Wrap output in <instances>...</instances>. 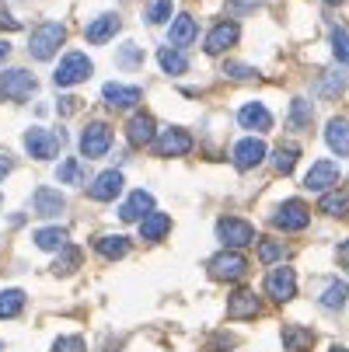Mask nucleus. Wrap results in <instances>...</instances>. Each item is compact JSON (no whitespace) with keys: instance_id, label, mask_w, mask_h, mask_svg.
<instances>
[{"instance_id":"72a5a7b5","label":"nucleus","mask_w":349,"mask_h":352,"mask_svg":"<svg viewBox=\"0 0 349 352\" xmlns=\"http://www.w3.org/2000/svg\"><path fill=\"white\" fill-rule=\"evenodd\" d=\"M283 258H286V248H283L279 241H269V237L259 241V262L276 265V262H283Z\"/></svg>"},{"instance_id":"f03ea898","label":"nucleus","mask_w":349,"mask_h":352,"mask_svg":"<svg viewBox=\"0 0 349 352\" xmlns=\"http://www.w3.org/2000/svg\"><path fill=\"white\" fill-rule=\"evenodd\" d=\"M63 38H67V28L56 25V21H49V25H39V32L32 35L28 49H32L35 60H53V53L63 45Z\"/></svg>"},{"instance_id":"ddd939ff","label":"nucleus","mask_w":349,"mask_h":352,"mask_svg":"<svg viewBox=\"0 0 349 352\" xmlns=\"http://www.w3.org/2000/svg\"><path fill=\"white\" fill-rule=\"evenodd\" d=\"M151 210H154V195L140 188V192H133L126 203H123L119 220H126V223H133V220H147V217H151Z\"/></svg>"},{"instance_id":"aec40b11","label":"nucleus","mask_w":349,"mask_h":352,"mask_svg":"<svg viewBox=\"0 0 349 352\" xmlns=\"http://www.w3.org/2000/svg\"><path fill=\"white\" fill-rule=\"evenodd\" d=\"M119 32V14H102V18H94L91 25H87V42H94V45H102V42H109L112 35Z\"/></svg>"},{"instance_id":"20e7f679","label":"nucleus","mask_w":349,"mask_h":352,"mask_svg":"<svg viewBox=\"0 0 349 352\" xmlns=\"http://www.w3.org/2000/svg\"><path fill=\"white\" fill-rule=\"evenodd\" d=\"M207 272H210L217 283H237V279L248 272V265H244V258L237 255V251H220V255L210 258Z\"/></svg>"},{"instance_id":"0eeeda50","label":"nucleus","mask_w":349,"mask_h":352,"mask_svg":"<svg viewBox=\"0 0 349 352\" xmlns=\"http://www.w3.org/2000/svg\"><path fill=\"white\" fill-rule=\"evenodd\" d=\"M25 150L35 161H53L60 154V136L49 129H28L25 133Z\"/></svg>"},{"instance_id":"a211bd4d","label":"nucleus","mask_w":349,"mask_h":352,"mask_svg":"<svg viewBox=\"0 0 349 352\" xmlns=\"http://www.w3.org/2000/svg\"><path fill=\"white\" fill-rule=\"evenodd\" d=\"M126 136H129V143H133V146H147V143L154 140V116H151V112L133 116V119H129V126H126Z\"/></svg>"},{"instance_id":"c03bdc74","label":"nucleus","mask_w":349,"mask_h":352,"mask_svg":"<svg viewBox=\"0 0 349 352\" xmlns=\"http://www.w3.org/2000/svg\"><path fill=\"white\" fill-rule=\"evenodd\" d=\"M0 28H4V32H18L21 25H18V18H14V14H8L4 8H0Z\"/></svg>"},{"instance_id":"f704fd0d","label":"nucleus","mask_w":349,"mask_h":352,"mask_svg":"<svg viewBox=\"0 0 349 352\" xmlns=\"http://www.w3.org/2000/svg\"><path fill=\"white\" fill-rule=\"evenodd\" d=\"M143 18L151 21V25L168 21V18H171V0H151V4H147V11H143Z\"/></svg>"},{"instance_id":"9d476101","label":"nucleus","mask_w":349,"mask_h":352,"mask_svg":"<svg viewBox=\"0 0 349 352\" xmlns=\"http://www.w3.org/2000/svg\"><path fill=\"white\" fill-rule=\"evenodd\" d=\"M266 293L276 300V304H286V300H293V293H297V276H293V269H290V265L273 269V272L266 276Z\"/></svg>"},{"instance_id":"7ed1b4c3","label":"nucleus","mask_w":349,"mask_h":352,"mask_svg":"<svg viewBox=\"0 0 349 352\" xmlns=\"http://www.w3.org/2000/svg\"><path fill=\"white\" fill-rule=\"evenodd\" d=\"M217 237H220L231 251H241L244 244L255 241V230H252V223L241 220V217H224V220L217 223Z\"/></svg>"},{"instance_id":"09e8293b","label":"nucleus","mask_w":349,"mask_h":352,"mask_svg":"<svg viewBox=\"0 0 349 352\" xmlns=\"http://www.w3.org/2000/svg\"><path fill=\"white\" fill-rule=\"evenodd\" d=\"M339 265H342V269L349 272V241H346V244L339 248Z\"/></svg>"},{"instance_id":"37998d69","label":"nucleus","mask_w":349,"mask_h":352,"mask_svg":"<svg viewBox=\"0 0 349 352\" xmlns=\"http://www.w3.org/2000/svg\"><path fill=\"white\" fill-rule=\"evenodd\" d=\"M262 4V0H231V11H237V14H248V11H255Z\"/></svg>"},{"instance_id":"1a4fd4ad","label":"nucleus","mask_w":349,"mask_h":352,"mask_svg":"<svg viewBox=\"0 0 349 352\" xmlns=\"http://www.w3.org/2000/svg\"><path fill=\"white\" fill-rule=\"evenodd\" d=\"M231 157H234V168H241V171H252L255 164H262V161H266V143H262L259 136L237 140Z\"/></svg>"},{"instance_id":"b1692460","label":"nucleus","mask_w":349,"mask_h":352,"mask_svg":"<svg viewBox=\"0 0 349 352\" xmlns=\"http://www.w3.org/2000/svg\"><path fill=\"white\" fill-rule=\"evenodd\" d=\"M195 38V21L189 18V14H178L175 21H171V32H168V42L175 45V49H185L189 42Z\"/></svg>"},{"instance_id":"a878e982","label":"nucleus","mask_w":349,"mask_h":352,"mask_svg":"<svg viewBox=\"0 0 349 352\" xmlns=\"http://www.w3.org/2000/svg\"><path fill=\"white\" fill-rule=\"evenodd\" d=\"M346 300H349V286L339 283V279H328V286L321 293V307L325 311H339V307H346Z\"/></svg>"},{"instance_id":"f3484780","label":"nucleus","mask_w":349,"mask_h":352,"mask_svg":"<svg viewBox=\"0 0 349 352\" xmlns=\"http://www.w3.org/2000/svg\"><path fill=\"white\" fill-rule=\"evenodd\" d=\"M335 182H339V168H335L332 161H318V164L308 171V178H304V185H308L311 192H328Z\"/></svg>"},{"instance_id":"49530a36","label":"nucleus","mask_w":349,"mask_h":352,"mask_svg":"<svg viewBox=\"0 0 349 352\" xmlns=\"http://www.w3.org/2000/svg\"><path fill=\"white\" fill-rule=\"evenodd\" d=\"M231 345H234V335H217V342L210 349H231Z\"/></svg>"},{"instance_id":"dca6fc26","label":"nucleus","mask_w":349,"mask_h":352,"mask_svg":"<svg viewBox=\"0 0 349 352\" xmlns=\"http://www.w3.org/2000/svg\"><path fill=\"white\" fill-rule=\"evenodd\" d=\"M119 192H123V171H102L94 178V185H91L94 203H109V199H116Z\"/></svg>"},{"instance_id":"39448f33","label":"nucleus","mask_w":349,"mask_h":352,"mask_svg":"<svg viewBox=\"0 0 349 352\" xmlns=\"http://www.w3.org/2000/svg\"><path fill=\"white\" fill-rule=\"evenodd\" d=\"M109 146H112V129L105 126V122H91V126H84V133H81V154L84 157H105L109 154Z\"/></svg>"},{"instance_id":"7c9ffc66","label":"nucleus","mask_w":349,"mask_h":352,"mask_svg":"<svg viewBox=\"0 0 349 352\" xmlns=\"http://www.w3.org/2000/svg\"><path fill=\"white\" fill-rule=\"evenodd\" d=\"M94 251H98V255H105V258H123L129 251V241L126 237H98Z\"/></svg>"},{"instance_id":"c85d7f7f","label":"nucleus","mask_w":349,"mask_h":352,"mask_svg":"<svg viewBox=\"0 0 349 352\" xmlns=\"http://www.w3.org/2000/svg\"><path fill=\"white\" fill-rule=\"evenodd\" d=\"M168 230H171V220H168L165 213H154V217H147V220H143V227H140L143 241H161V237H165Z\"/></svg>"},{"instance_id":"423d86ee","label":"nucleus","mask_w":349,"mask_h":352,"mask_svg":"<svg viewBox=\"0 0 349 352\" xmlns=\"http://www.w3.org/2000/svg\"><path fill=\"white\" fill-rule=\"evenodd\" d=\"M273 223H276L279 230L297 234V230H304V227L311 223V213H308V206L301 203V199H286V203L273 213Z\"/></svg>"},{"instance_id":"58836bf2","label":"nucleus","mask_w":349,"mask_h":352,"mask_svg":"<svg viewBox=\"0 0 349 352\" xmlns=\"http://www.w3.org/2000/svg\"><path fill=\"white\" fill-rule=\"evenodd\" d=\"M332 53L339 63H349V32H332Z\"/></svg>"},{"instance_id":"6e6552de","label":"nucleus","mask_w":349,"mask_h":352,"mask_svg":"<svg viewBox=\"0 0 349 352\" xmlns=\"http://www.w3.org/2000/svg\"><path fill=\"white\" fill-rule=\"evenodd\" d=\"M87 77H91V60L84 53H67V60L56 67V84L60 87H74V84H81Z\"/></svg>"},{"instance_id":"cd10ccee","label":"nucleus","mask_w":349,"mask_h":352,"mask_svg":"<svg viewBox=\"0 0 349 352\" xmlns=\"http://www.w3.org/2000/svg\"><path fill=\"white\" fill-rule=\"evenodd\" d=\"M158 60H161V70H165V74H171V77H178V74H185V70H189V60H185V53H178L175 45L161 49V53H158Z\"/></svg>"},{"instance_id":"412c9836","label":"nucleus","mask_w":349,"mask_h":352,"mask_svg":"<svg viewBox=\"0 0 349 352\" xmlns=\"http://www.w3.org/2000/svg\"><path fill=\"white\" fill-rule=\"evenodd\" d=\"M237 122H241L244 129H269V126H273V116H269L266 105L252 102V105H244V109L237 112Z\"/></svg>"},{"instance_id":"5701e85b","label":"nucleus","mask_w":349,"mask_h":352,"mask_svg":"<svg viewBox=\"0 0 349 352\" xmlns=\"http://www.w3.org/2000/svg\"><path fill=\"white\" fill-rule=\"evenodd\" d=\"M32 206H35L39 217H60V213H63V199H60V192H53V188H39L35 199H32Z\"/></svg>"},{"instance_id":"393cba45","label":"nucleus","mask_w":349,"mask_h":352,"mask_svg":"<svg viewBox=\"0 0 349 352\" xmlns=\"http://www.w3.org/2000/svg\"><path fill=\"white\" fill-rule=\"evenodd\" d=\"M283 349L286 352H311L315 349V335L308 328H286L283 331Z\"/></svg>"},{"instance_id":"4c0bfd02","label":"nucleus","mask_w":349,"mask_h":352,"mask_svg":"<svg viewBox=\"0 0 349 352\" xmlns=\"http://www.w3.org/2000/svg\"><path fill=\"white\" fill-rule=\"evenodd\" d=\"M77 265H81V251H77V248H67L63 255H60V262L53 265V272H56V276H67V272H74Z\"/></svg>"},{"instance_id":"a19ab883","label":"nucleus","mask_w":349,"mask_h":352,"mask_svg":"<svg viewBox=\"0 0 349 352\" xmlns=\"http://www.w3.org/2000/svg\"><path fill=\"white\" fill-rule=\"evenodd\" d=\"M53 352H84V342H81L77 335H70V338H60V342L53 345Z\"/></svg>"},{"instance_id":"4be33fe9","label":"nucleus","mask_w":349,"mask_h":352,"mask_svg":"<svg viewBox=\"0 0 349 352\" xmlns=\"http://www.w3.org/2000/svg\"><path fill=\"white\" fill-rule=\"evenodd\" d=\"M325 140H328V146L335 150V154L349 157V122L346 119H332L325 126Z\"/></svg>"},{"instance_id":"c9c22d12","label":"nucleus","mask_w":349,"mask_h":352,"mask_svg":"<svg viewBox=\"0 0 349 352\" xmlns=\"http://www.w3.org/2000/svg\"><path fill=\"white\" fill-rule=\"evenodd\" d=\"M311 122V105L304 102V98H297V102L290 105V126L293 129H304Z\"/></svg>"},{"instance_id":"a18cd8bd","label":"nucleus","mask_w":349,"mask_h":352,"mask_svg":"<svg viewBox=\"0 0 349 352\" xmlns=\"http://www.w3.org/2000/svg\"><path fill=\"white\" fill-rule=\"evenodd\" d=\"M11 171H14V161H11L8 154H0V182H4V178H8Z\"/></svg>"},{"instance_id":"f8f14e48","label":"nucleus","mask_w":349,"mask_h":352,"mask_svg":"<svg viewBox=\"0 0 349 352\" xmlns=\"http://www.w3.org/2000/svg\"><path fill=\"white\" fill-rule=\"evenodd\" d=\"M241 38V28L234 25V21H220L210 35H207V42H203V49L210 56H217V53H224V49H231L234 42Z\"/></svg>"},{"instance_id":"8fccbe9b","label":"nucleus","mask_w":349,"mask_h":352,"mask_svg":"<svg viewBox=\"0 0 349 352\" xmlns=\"http://www.w3.org/2000/svg\"><path fill=\"white\" fill-rule=\"evenodd\" d=\"M8 53H11V45H8V42H0V60H4Z\"/></svg>"},{"instance_id":"2f4dec72","label":"nucleus","mask_w":349,"mask_h":352,"mask_svg":"<svg viewBox=\"0 0 349 352\" xmlns=\"http://www.w3.org/2000/svg\"><path fill=\"white\" fill-rule=\"evenodd\" d=\"M297 157H301V146H293V143L279 146L276 154H273V171H276V175H286V171L297 164Z\"/></svg>"},{"instance_id":"9b49d317","label":"nucleus","mask_w":349,"mask_h":352,"mask_svg":"<svg viewBox=\"0 0 349 352\" xmlns=\"http://www.w3.org/2000/svg\"><path fill=\"white\" fill-rule=\"evenodd\" d=\"M189 146H192V136L185 133V129H165L158 140H154V150L161 157H182V154H189Z\"/></svg>"},{"instance_id":"79ce46f5","label":"nucleus","mask_w":349,"mask_h":352,"mask_svg":"<svg viewBox=\"0 0 349 352\" xmlns=\"http://www.w3.org/2000/svg\"><path fill=\"white\" fill-rule=\"evenodd\" d=\"M224 70H227V77H248V80H252V77H259L252 67H244V63H227Z\"/></svg>"},{"instance_id":"6ab92c4d","label":"nucleus","mask_w":349,"mask_h":352,"mask_svg":"<svg viewBox=\"0 0 349 352\" xmlns=\"http://www.w3.org/2000/svg\"><path fill=\"white\" fill-rule=\"evenodd\" d=\"M346 87H349V70H346V67H332V70L321 74L318 94H321V98H339Z\"/></svg>"},{"instance_id":"3c124183","label":"nucleus","mask_w":349,"mask_h":352,"mask_svg":"<svg viewBox=\"0 0 349 352\" xmlns=\"http://www.w3.org/2000/svg\"><path fill=\"white\" fill-rule=\"evenodd\" d=\"M332 352H349V349H342V345H335V349H332Z\"/></svg>"},{"instance_id":"bb28decb","label":"nucleus","mask_w":349,"mask_h":352,"mask_svg":"<svg viewBox=\"0 0 349 352\" xmlns=\"http://www.w3.org/2000/svg\"><path fill=\"white\" fill-rule=\"evenodd\" d=\"M318 206H321L325 217L342 220V217H349V195H346V192H325V199H321Z\"/></svg>"},{"instance_id":"c756f323","label":"nucleus","mask_w":349,"mask_h":352,"mask_svg":"<svg viewBox=\"0 0 349 352\" xmlns=\"http://www.w3.org/2000/svg\"><path fill=\"white\" fill-rule=\"evenodd\" d=\"M21 307H25V293L21 289H4L0 293V318H18L21 314Z\"/></svg>"},{"instance_id":"de8ad7c7","label":"nucleus","mask_w":349,"mask_h":352,"mask_svg":"<svg viewBox=\"0 0 349 352\" xmlns=\"http://www.w3.org/2000/svg\"><path fill=\"white\" fill-rule=\"evenodd\" d=\"M60 112H63V116L77 112V102H74V98H60Z\"/></svg>"},{"instance_id":"2eb2a0df","label":"nucleus","mask_w":349,"mask_h":352,"mask_svg":"<svg viewBox=\"0 0 349 352\" xmlns=\"http://www.w3.org/2000/svg\"><path fill=\"white\" fill-rule=\"evenodd\" d=\"M259 311H262V300L252 289H234L231 300H227V314L231 318H255Z\"/></svg>"},{"instance_id":"4468645a","label":"nucleus","mask_w":349,"mask_h":352,"mask_svg":"<svg viewBox=\"0 0 349 352\" xmlns=\"http://www.w3.org/2000/svg\"><path fill=\"white\" fill-rule=\"evenodd\" d=\"M102 98H105L112 109H136L143 91L140 87H129V84H105L102 87Z\"/></svg>"},{"instance_id":"603ef678","label":"nucleus","mask_w":349,"mask_h":352,"mask_svg":"<svg viewBox=\"0 0 349 352\" xmlns=\"http://www.w3.org/2000/svg\"><path fill=\"white\" fill-rule=\"evenodd\" d=\"M325 4H342V0H325Z\"/></svg>"},{"instance_id":"473e14b6","label":"nucleus","mask_w":349,"mask_h":352,"mask_svg":"<svg viewBox=\"0 0 349 352\" xmlns=\"http://www.w3.org/2000/svg\"><path fill=\"white\" fill-rule=\"evenodd\" d=\"M63 241H67V227H45V230L35 234V244H39L42 251H56Z\"/></svg>"},{"instance_id":"ea45409f","label":"nucleus","mask_w":349,"mask_h":352,"mask_svg":"<svg viewBox=\"0 0 349 352\" xmlns=\"http://www.w3.org/2000/svg\"><path fill=\"white\" fill-rule=\"evenodd\" d=\"M56 178L67 182V185H77V182H81V164H77V161H63V164L56 168Z\"/></svg>"},{"instance_id":"f257e3e1","label":"nucleus","mask_w":349,"mask_h":352,"mask_svg":"<svg viewBox=\"0 0 349 352\" xmlns=\"http://www.w3.org/2000/svg\"><path fill=\"white\" fill-rule=\"evenodd\" d=\"M35 87H39V80H35L32 70L14 67V70L0 74V98H4V102H25V98L35 94Z\"/></svg>"},{"instance_id":"e433bc0d","label":"nucleus","mask_w":349,"mask_h":352,"mask_svg":"<svg viewBox=\"0 0 349 352\" xmlns=\"http://www.w3.org/2000/svg\"><path fill=\"white\" fill-rule=\"evenodd\" d=\"M116 63H119V67H126V70H136V67L143 63V53H140V49H136V45L129 42V45H123V49H119Z\"/></svg>"}]
</instances>
